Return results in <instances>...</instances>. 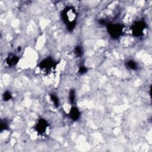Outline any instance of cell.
I'll list each match as a JSON object with an SVG mask.
<instances>
[{
    "mask_svg": "<svg viewBox=\"0 0 152 152\" xmlns=\"http://www.w3.org/2000/svg\"><path fill=\"white\" fill-rule=\"evenodd\" d=\"M79 72L81 74H83L87 72V68L85 66H81L80 67Z\"/></svg>",
    "mask_w": 152,
    "mask_h": 152,
    "instance_id": "cell-14",
    "label": "cell"
},
{
    "mask_svg": "<svg viewBox=\"0 0 152 152\" xmlns=\"http://www.w3.org/2000/svg\"><path fill=\"white\" fill-rule=\"evenodd\" d=\"M74 52H75V55L77 56H78V57L81 56L82 55V54H83V50H82L81 47L80 46L76 47L75 48V49H74Z\"/></svg>",
    "mask_w": 152,
    "mask_h": 152,
    "instance_id": "cell-9",
    "label": "cell"
},
{
    "mask_svg": "<svg viewBox=\"0 0 152 152\" xmlns=\"http://www.w3.org/2000/svg\"><path fill=\"white\" fill-rule=\"evenodd\" d=\"M48 125V123L45 119L42 118L40 119L36 125L35 130L37 133H39L40 134H42L47 131Z\"/></svg>",
    "mask_w": 152,
    "mask_h": 152,
    "instance_id": "cell-5",
    "label": "cell"
},
{
    "mask_svg": "<svg viewBox=\"0 0 152 152\" xmlns=\"http://www.w3.org/2000/svg\"><path fill=\"white\" fill-rule=\"evenodd\" d=\"M50 99H51L52 101L54 102V105H55L56 107H58L59 105V100L58 98H57V96H56L55 95H54V94H51L50 95Z\"/></svg>",
    "mask_w": 152,
    "mask_h": 152,
    "instance_id": "cell-10",
    "label": "cell"
},
{
    "mask_svg": "<svg viewBox=\"0 0 152 152\" xmlns=\"http://www.w3.org/2000/svg\"><path fill=\"white\" fill-rule=\"evenodd\" d=\"M55 61L52 59L49 58L43 60L39 64V67L43 70L49 71L55 67Z\"/></svg>",
    "mask_w": 152,
    "mask_h": 152,
    "instance_id": "cell-4",
    "label": "cell"
},
{
    "mask_svg": "<svg viewBox=\"0 0 152 152\" xmlns=\"http://www.w3.org/2000/svg\"><path fill=\"white\" fill-rule=\"evenodd\" d=\"M6 60H7V63L9 66H14L16 64H17V62L19 60V58L15 55L10 54L7 57Z\"/></svg>",
    "mask_w": 152,
    "mask_h": 152,
    "instance_id": "cell-7",
    "label": "cell"
},
{
    "mask_svg": "<svg viewBox=\"0 0 152 152\" xmlns=\"http://www.w3.org/2000/svg\"><path fill=\"white\" fill-rule=\"evenodd\" d=\"M62 18L63 21L67 25L68 30L71 31L75 26V18L76 17V12L75 9L72 7H67L62 12Z\"/></svg>",
    "mask_w": 152,
    "mask_h": 152,
    "instance_id": "cell-1",
    "label": "cell"
},
{
    "mask_svg": "<svg viewBox=\"0 0 152 152\" xmlns=\"http://www.w3.org/2000/svg\"><path fill=\"white\" fill-rule=\"evenodd\" d=\"M145 27H146L145 23L142 20L136 22L131 28L132 35L136 37L142 36Z\"/></svg>",
    "mask_w": 152,
    "mask_h": 152,
    "instance_id": "cell-3",
    "label": "cell"
},
{
    "mask_svg": "<svg viewBox=\"0 0 152 152\" xmlns=\"http://www.w3.org/2000/svg\"><path fill=\"white\" fill-rule=\"evenodd\" d=\"M75 93L74 90H71L70 92H69V100H70L71 103H74L75 101Z\"/></svg>",
    "mask_w": 152,
    "mask_h": 152,
    "instance_id": "cell-11",
    "label": "cell"
},
{
    "mask_svg": "<svg viewBox=\"0 0 152 152\" xmlns=\"http://www.w3.org/2000/svg\"><path fill=\"white\" fill-rule=\"evenodd\" d=\"M8 128V124L7 123H6L5 121H1V130H5L6 129Z\"/></svg>",
    "mask_w": 152,
    "mask_h": 152,
    "instance_id": "cell-13",
    "label": "cell"
},
{
    "mask_svg": "<svg viewBox=\"0 0 152 152\" xmlns=\"http://www.w3.org/2000/svg\"><path fill=\"white\" fill-rule=\"evenodd\" d=\"M107 31L111 37L113 39H117L123 34V26L119 24H108Z\"/></svg>",
    "mask_w": 152,
    "mask_h": 152,
    "instance_id": "cell-2",
    "label": "cell"
},
{
    "mask_svg": "<svg viewBox=\"0 0 152 152\" xmlns=\"http://www.w3.org/2000/svg\"><path fill=\"white\" fill-rule=\"evenodd\" d=\"M12 98L11 94L9 92H6L3 94V99L5 101H8Z\"/></svg>",
    "mask_w": 152,
    "mask_h": 152,
    "instance_id": "cell-12",
    "label": "cell"
},
{
    "mask_svg": "<svg viewBox=\"0 0 152 152\" xmlns=\"http://www.w3.org/2000/svg\"><path fill=\"white\" fill-rule=\"evenodd\" d=\"M126 67L130 69H132V70H136V69H137V63L132 60H129L126 62Z\"/></svg>",
    "mask_w": 152,
    "mask_h": 152,
    "instance_id": "cell-8",
    "label": "cell"
},
{
    "mask_svg": "<svg viewBox=\"0 0 152 152\" xmlns=\"http://www.w3.org/2000/svg\"><path fill=\"white\" fill-rule=\"evenodd\" d=\"M69 117L74 121H77L80 116L79 110L76 107H73L69 113Z\"/></svg>",
    "mask_w": 152,
    "mask_h": 152,
    "instance_id": "cell-6",
    "label": "cell"
}]
</instances>
